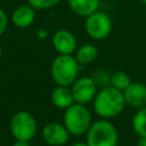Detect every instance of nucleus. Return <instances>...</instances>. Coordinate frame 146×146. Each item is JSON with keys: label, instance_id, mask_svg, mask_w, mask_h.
I'll list each match as a JSON object with an SVG mask.
<instances>
[{"label": "nucleus", "instance_id": "nucleus-1", "mask_svg": "<svg viewBox=\"0 0 146 146\" xmlns=\"http://www.w3.org/2000/svg\"><path fill=\"white\" fill-rule=\"evenodd\" d=\"M92 104L94 110L98 116L110 120L121 114L125 106V100L122 91L115 89L112 86H105L99 91H97Z\"/></svg>", "mask_w": 146, "mask_h": 146}, {"label": "nucleus", "instance_id": "nucleus-2", "mask_svg": "<svg viewBox=\"0 0 146 146\" xmlns=\"http://www.w3.org/2000/svg\"><path fill=\"white\" fill-rule=\"evenodd\" d=\"M79 63L72 55H59L54 58L50 65V74L57 86L68 87L78 79Z\"/></svg>", "mask_w": 146, "mask_h": 146}, {"label": "nucleus", "instance_id": "nucleus-3", "mask_svg": "<svg viewBox=\"0 0 146 146\" xmlns=\"http://www.w3.org/2000/svg\"><path fill=\"white\" fill-rule=\"evenodd\" d=\"M63 123L68 130L70 135L82 136L88 132L92 123L91 114L86 105L74 103L64 111Z\"/></svg>", "mask_w": 146, "mask_h": 146}, {"label": "nucleus", "instance_id": "nucleus-4", "mask_svg": "<svg viewBox=\"0 0 146 146\" xmlns=\"http://www.w3.org/2000/svg\"><path fill=\"white\" fill-rule=\"evenodd\" d=\"M119 132L116 127L106 119L92 122L87 132L89 146H117Z\"/></svg>", "mask_w": 146, "mask_h": 146}, {"label": "nucleus", "instance_id": "nucleus-5", "mask_svg": "<svg viewBox=\"0 0 146 146\" xmlns=\"http://www.w3.org/2000/svg\"><path fill=\"white\" fill-rule=\"evenodd\" d=\"M9 129L11 136L16 140L30 141L38 131V124L35 117L27 111L16 112L9 122Z\"/></svg>", "mask_w": 146, "mask_h": 146}, {"label": "nucleus", "instance_id": "nucleus-6", "mask_svg": "<svg viewBox=\"0 0 146 146\" xmlns=\"http://www.w3.org/2000/svg\"><path fill=\"white\" fill-rule=\"evenodd\" d=\"M113 23L111 17L104 11H95L86 17L84 30L94 40H104L112 32Z\"/></svg>", "mask_w": 146, "mask_h": 146}, {"label": "nucleus", "instance_id": "nucleus-7", "mask_svg": "<svg viewBox=\"0 0 146 146\" xmlns=\"http://www.w3.org/2000/svg\"><path fill=\"white\" fill-rule=\"evenodd\" d=\"M75 103L87 105L92 102L97 94V82L90 76L78 78L71 87Z\"/></svg>", "mask_w": 146, "mask_h": 146}, {"label": "nucleus", "instance_id": "nucleus-8", "mask_svg": "<svg viewBox=\"0 0 146 146\" xmlns=\"http://www.w3.org/2000/svg\"><path fill=\"white\" fill-rule=\"evenodd\" d=\"M54 49L59 55H72L78 49V42L75 35L65 29L57 30L51 38Z\"/></svg>", "mask_w": 146, "mask_h": 146}, {"label": "nucleus", "instance_id": "nucleus-9", "mask_svg": "<svg viewBox=\"0 0 146 146\" xmlns=\"http://www.w3.org/2000/svg\"><path fill=\"white\" fill-rule=\"evenodd\" d=\"M42 138L50 146H64L70 139V132L64 124L58 122L47 123L42 129Z\"/></svg>", "mask_w": 146, "mask_h": 146}, {"label": "nucleus", "instance_id": "nucleus-10", "mask_svg": "<svg viewBox=\"0 0 146 146\" xmlns=\"http://www.w3.org/2000/svg\"><path fill=\"white\" fill-rule=\"evenodd\" d=\"M125 105L139 110L146 106V84L141 82H132L123 91Z\"/></svg>", "mask_w": 146, "mask_h": 146}, {"label": "nucleus", "instance_id": "nucleus-11", "mask_svg": "<svg viewBox=\"0 0 146 146\" xmlns=\"http://www.w3.org/2000/svg\"><path fill=\"white\" fill-rule=\"evenodd\" d=\"M35 19V9L30 5H22L17 7L11 14V22L18 29L30 27Z\"/></svg>", "mask_w": 146, "mask_h": 146}, {"label": "nucleus", "instance_id": "nucleus-12", "mask_svg": "<svg viewBox=\"0 0 146 146\" xmlns=\"http://www.w3.org/2000/svg\"><path fill=\"white\" fill-rule=\"evenodd\" d=\"M51 102L55 107L59 110H66L75 103L71 88L64 86H57L51 92Z\"/></svg>", "mask_w": 146, "mask_h": 146}, {"label": "nucleus", "instance_id": "nucleus-13", "mask_svg": "<svg viewBox=\"0 0 146 146\" xmlns=\"http://www.w3.org/2000/svg\"><path fill=\"white\" fill-rule=\"evenodd\" d=\"M71 10L82 17H87L99 8V0H67Z\"/></svg>", "mask_w": 146, "mask_h": 146}, {"label": "nucleus", "instance_id": "nucleus-14", "mask_svg": "<svg viewBox=\"0 0 146 146\" xmlns=\"http://www.w3.org/2000/svg\"><path fill=\"white\" fill-rule=\"evenodd\" d=\"M97 56H98V49L95 44L91 43H84L80 46L75 51V58L78 63L82 65L94 63Z\"/></svg>", "mask_w": 146, "mask_h": 146}, {"label": "nucleus", "instance_id": "nucleus-15", "mask_svg": "<svg viewBox=\"0 0 146 146\" xmlns=\"http://www.w3.org/2000/svg\"><path fill=\"white\" fill-rule=\"evenodd\" d=\"M131 83H132V81H131L129 74L123 72V71H116L110 76V86L114 87L115 89H117V90H120L122 92Z\"/></svg>", "mask_w": 146, "mask_h": 146}, {"label": "nucleus", "instance_id": "nucleus-16", "mask_svg": "<svg viewBox=\"0 0 146 146\" xmlns=\"http://www.w3.org/2000/svg\"><path fill=\"white\" fill-rule=\"evenodd\" d=\"M132 128L138 137H146V106L137 110L132 117Z\"/></svg>", "mask_w": 146, "mask_h": 146}, {"label": "nucleus", "instance_id": "nucleus-17", "mask_svg": "<svg viewBox=\"0 0 146 146\" xmlns=\"http://www.w3.org/2000/svg\"><path fill=\"white\" fill-rule=\"evenodd\" d=\"M59 2H60V0H27V5H30L34 9H39V10L52 8L56 5H58Z\"/></svg>", "mask_w": 146, "mask_h": 146}, {"label": "nucleus", "instance_id": "nucleus-18", "mask_svg": "<svg viewBox=\"0 0 146 146\" xmlns=\"http://www.w3.org/2000/svg\"><path fill=\"white\" fill-rule=\"evenodd\" d=\"M8 26V16L3 9L0 8V36L6 32Z\"/></svg>", "mask_w": 146, "mask_h": 146}, {"label": "nucleus", "instance_id": "nucleus-19", "mask_svg": "<svg viewBox=\"0 0 146 146\" xmlns=\"http://www.w3.org/2000/svg\"><path fill=\"white\" fill-rule=\"evenodd\" d=\"M36 36L39 38V39H41V40H44L47 36H48V31L47 30H39L38 32H36Z\"/></svg>", "mask_w": 146, "mask_h": 146}, {"label": "nucleus", "instance_id": "nucleus-20", "mask_svg": "<svg viewBox=\"0 0 146 146\" xmlns=\"http://www.w3.org/2000/svg\"><path fill=\"white\" fill-rule=\"evenodd\" d=\"M13 146H31L27 140H15Z\"/></svg>", "mask_w": 146, "mask_h": 146}, {"label": "nucleus", "instance_id": "nucleus-21", "mask_svg": "<svg viewBox=\"0 0 146 146\" xmlns=\"http://www.w3.org/2000/svg\"><path fill=\"white\" fill-rule=\"evenodd\" d=\"M137 146H146V137H139L137 141Z\"/></svg>", "mask_w": 146, "mask_h": 146}, {"label": "nucleus", "instance_id": "nucleus-22", "mask_svg": "<svg viewBox=\"0 0 146 146\" xmlns=\"http://www.w3.org/2000/svg\"><path fill=\"white\" fill-rule=\"evenodd\" d=\"M71 146H89V145L87 144V141H86V143H84V141H76V143L72 144Z\"/></svg>", "mask_w": 146, "mask_h": 146}, {"label": "nucleus", "instance_id": "nucleus-23", "mask_svg": "<svg viewBox=\"0 0 146 146\" xmlns=\"http://www.w3.org/2000/svg\"><path fill=\"white\" fill-rule=\"evenodd\" d=\"M1 55H2V46L0 43V57H1Z\"/></svg>", "mask_w": 146, "mask_h": 146}, {"label": "nucleus", "instance_id": "nucleus-24", "mask_svg": "<svg viewBox=\"0 0 146 146\" xmlns=\"http://www.w3.org/2000/svg\"><path fill=\"white\" fill-rule=\"evenodd\" d=\"M139 2H141V3H144V5H146V0H138Z\"/></svg>", "mask_w": 146, "mask_h": 146}]
</instances>
